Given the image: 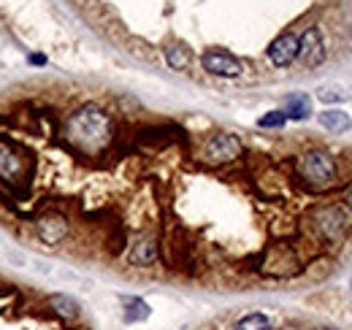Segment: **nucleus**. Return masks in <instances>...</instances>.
Instances as JSON below:
<instances>
[{
  "instance_id": "f257e3e1",
  "label": "nucleus",
  "mask_w": 352,
  "mask_h": 330,
  "mask_svg": "<svg viewBox=\"0 0 352 330\" xmlns=\"http://www.w3.org/2000/svg\"><path fill=\"white\" fill-rule=\"evenodd\" d=\"M63 138L79 157H100L117 141L114 120L98 103H85L65 117Z\"/></svg>"
},
{
  "instance_id": "f03ea898",
  "label": "nucleus",
  "mask_w": 352,
  "mask_h": 330,
  "mask_svg": "<svg viewBox=\"0 0 352 330\" xmlns=\"http://www.w3.org/2000/svg\"><path fill=\"white\" fill-rule=\"evenodd\" d=\"M296 173H298V182L311 190V192H320V190H328L336 184V163L328 152L322 149H311L307 155L298 157L296 163Z\"/></svg>"
},
{
  "instance_id": "7ed1b4c3",
  "label": "nucleus",
  "mask_w": 352,
  "mask_h": 330,
  "mask_svg": "<svg viewBox=\"0 0 352 330\" xmlns=\"http://www.w3.org/2000/svg\"><path fill=\"white\" fill-rule=\"evenodd\" d=\"M311 228H314L317 239H322L328 244H342L352 228V211L342 204H328V206L314 208Z\"/></svg>"
},
{
  "instance_id": "20e7f679",
  "label": "nucleus",
  "mask_w": 352,
  "mask_h": 330,
  "mask_svg": "<svg viewBox=\"0 0 352 330\" xmlns=\"http://www.w3.org/2000/svg\"><path fill=\"white\" fill-rule=\"evenodd\" d=\"M304 268L301 254L293 244H268L263 249V260H261V274L263 276H274V279H290Z\"/></svg>"
},
{
  "instance_id": "39448f33",
  "label": "nucleus",
  "mask_w": 352,
  "mask_h": 330,
  "mask_svg": "<svg viewBox=\"0 0 352 330\" xmlns=\"http://www.w3.org/2000/svg\"><path fill=\"white\" fill-rule=\"evenodd\" d=\"M241 155H244V144L233 133H217V135H212L204 144V152H201L204 163L209 165H228L233 163V160H239Z\"/></svg>"
},
{
  "instance_id": "423d86ee",
  "label": "nucleus",
  "mask_w": 352,
  "mask_h": 330,
  "mask_svg": "<svg viewBox=\"0 0 352 330\" xmlns=\"http://www.w3.org/2000/svg\"><path fill=\"white\" fill-rule=\"evenodd\" d=\"M68 233H71V222H68V217H65L63 211H57V208H49V211H44V214L36 219V236H38V241L46 244V247L63 244V241L68 239Z\"/></svg>"
},
{
  "instance_id": "0eeeda50",
  "label": "nucleus",
  "mask_w": 352,
  "mask_h": 330,
  "mask_svg": "<svg viewBox=\"0 0 352 330\" xmlns=\"http://www.w3.org/2000/svg\"><path fill=\"white\" fill-rule=\"evenodd\" d=\"M201 65H204V71H206V74H212V76H222V79H236V76H241V74H244L241 60H239V57H233L230 52H222V49H209V52H204Z\"/></svg>"
},
{
  "instance_id": "6e6552de",
  "label": "nucleus",
  "mask_w": 352,
  "mask_h": 330,
  "mask_svg": "<svg viewBox=\"0 0 352 330\" xmlns=\"http://www.w3.org/2000/svg\"><path fill=\"white\" fill-rule=\"evenodd\" d=\"M298 60L307 68L322 65V60H325V43H322V36H320L317 28H307L304 36L298 38Z\"/></svg>"
},
{
  "instance_id": "1a4fd4ad",
  "label": "nucleus",
  "mask_w": 352,
  "mask_h": 330,
  "mask_svg": "<svg viewBox=\"0 0 352 330\" xmlns=\"http://www.w3.org/2000/svg\"><path fill=\"white\" fill-rule=\"evenodd\" d=\"M128 260L135 268H149L160 260V244L152 239V236H141L131 244V252H128Z\"/></svg>"
},
{
  "instance_id": "9d476101",
  "label": "nucleus",
  "mask_w": 352,
  "mask_h": 330,
  "mask_svg": "<svg viewBox=\"0 0 352 330\" xmlns=\"http://www.w3.org/2000/svg\"><path fill=\"white\" fill-rule=\"evenodd\" d=\"M296 57H298V38H296L293 33H285V36H279L276 41L268 46V60H271L276 68H285V65H290Z\"/></svg>"
},
{
  "instance_id": "9b49d317",
  "label": "nucleus",
  "mask_w": 352,
  "mask_h": 330,
  "mask_svg": "<svg viewBox=\"0 0 352 330\" xmlns=\"http://www.w3.org/2000/svg\"><path fill=\"white\" fill-rule=\"evenodd\" d=\"M49 309L60 317V320H65V322H74V320H79V314H82V306H79V300H74L71 295H63V292H54V295H49Z\"/></svg>"
},
{
  "instance_id": "f8f14e48",
  "label": "nucleus",
  "mask_w": 352,
  "mask_h": 330,
  "mask_svg": "<svg viewBox=\"0 0 352 330\" xmlns=\"http://www.w3.org/2000/svg\"><path fill=\"white\" fill-rule=\"evenodd\" d=\"M311 114V103L307 95H290L285 100V117L287 120H307Z\"/></svg>"
},
{
  "instance_id": "ddd939ff",
  "label": "nucleus",
  "mask_w": 352,
  "mask_h": 330,
  "mask_svg": "<svg viewBox=\"0 0 352 330\" xmlns=\"http://www.w3.org/2000/svg\"><path fill=\"white\" fill-rule=\"evenodd\" d=\"M317 98L322 103H342V100L352 98V87L350 84H325V87H320Z\"/></svg>"
},
{
  "instance_id": "4468645a",
  "label": "nucleus",
  "mask_w": 352,
  "mask_h": 330,
  "mask_svg": "<svg viewBox=\"0 0 352 330\" xmlns=\"http://www.w3.org/2000/svg\"><path fill=\"white\" fill-rule=\"evenodd\" d=\"M320 124H322L325 130H331V133H344V130H350L352 122L344 111L331 109V111H322V114H320Z\"/></svg>"
},
{
  "instance_id": "2eb2a0df",
  "label": "nucleus",
  "mask_w": 352,
  "mask_h": 330,
  "mask_svg": "<svg viewBox=\"0 0 352 330\" xmlns=\"http://www.w3.org/2000/svg\"><path fill=\"white\" fill-rule=\"evenodd\" d=\"M190 49H184V46H168L166 49V63L174 68V71H187L190 68Z\"/></svg>"
},
{
  "instance_id": "dca6fc26",
  "label": "nucleus",
  "mask_w": 352,
  "mask_h": 330,
  "mask_svg": "<svg viewBox=\"0 0 352 330\" xmlns=\"http://www.w3.org/2000/svg\"><path fill=\"white\" fill-rule=\"evenodd\" d=\"M149 317V306L138 298H131L128 300V309H125V322H141Z\"/></svg>"
},
{
  "instance_id": "f3484780",
  "label": "nucleus",
  "mask_w": 352,
  "mask_h": 330,
  "mask_svg": "<svg viewBox=\"0 0 352 330\" xmlns=\"http://www.w3.org/2000/svg\"><path fill=\"white\" fill-rule=\"evenodd\" d=\"M236 330H271V320L263 314H247L236 322Z\"/></svg>"
},
{
  "instance_id": "a211bd4d",
  "label": "nucleus",
  "mask_w": 352,
  "mask_h": 330,
  "mask_svg": "<svg viewBox=\"0 0 352 330\" xmlns=\"http://www.w3.org/2000/svg\"><path fill=\"white\" fill-rule=\"evenodd\" d=\"M287 122V117H285V111H271V114H265L261 117V127H282V124Z\"/></svg>"
},
{
  "instance_id": "6ab92c4d",
  "label": "nucleus",
  "mask_w": 352,
  "mask_h": 330,
  "mask_svg": "<svg viewBox=\"0 0 352 330\" xmlns=\"http://www.w3.org/2000/svg\"><path fill=\"white\" fill-rule=\"evenodd\" d=\"M30 63H33V65H44L46 60H44V54H33V57H30Z\"/></svg>"
},
{
  "instance_id": "aec40b11",
  "label": "nucleus",
  "mask_w": 352,
  "mask_h": 330,
  "mask_svg": "<svg viewBox=\"0 0 352 330\" xmlns=\"http://www.w3.org/2000/svg\"><path fill=\"white\" fill-rule=\"evenodd\" d=\"M347 206H350V211H352V190H350V195H347Z\"/></svg>"
},
{
  "instance_id": "412c9836",
  "label": "nucleus",
  "mask_w": 352,
  "mask_h": 330,
  "mask_svg": "<svg viewBox=\"0 0 352 330\" xmlns=\"http://www.w3.org/2000/svg\"><path fill=\"white\" fill-rule=\"evenodd\" d=\"M317 330H331V328H317Z\"/></svg>"
}]
</instances>
